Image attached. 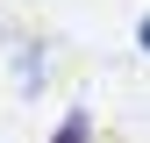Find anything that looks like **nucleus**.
Masks as SVG:
<instances>
[{"instance_id": "2", "label": "nucleus", "mask_w": 150, "mask_h": 143, "mask_svg": "<svg viewBox=\"0 0 150 143\" xmlns=\"http://www.w3.org/2000/svg\"><path fill=\"white\" fill-rule=\"evenodd\" d=\"M136 43H143V50H150V22H143V29H136Z\"/></svg>"}, {"instance_id": "1", "label": "nucleus", "mask_w": 150, "mask_h": 143, "mask_svg": "<svg viewBox=\"0 0 150 143\" xmlns=\"http://www.w3.org/2000/svg\"><path fill=\"white\" fill-rule=\"evenodd\" d=\"M50 143H93V122H86V107H71V115L57 122V136Z\"/></svg>"}]
</instances>
